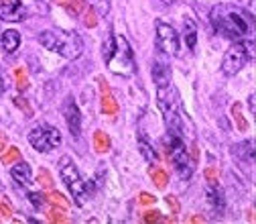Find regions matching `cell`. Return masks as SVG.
I'll list each match as a JSON object with an SVG mask.
<instances>
[{"label":"cell","mask_w":256,"mask_h":224,"mask_svg":"<svg viewBox=\"0 0 256 224\" xmlns=\"http://www.w3.org/2000/svg\"><path fill=\"white\" fill-rule=\"evenodd\" d=\"M102 57L106 61V66L110 68V72L130 78L136 74V59H134V51L130 47V43L126 41V37L122 35H114L110 33L102 45Z\"/></svg>","instance_id":"1"},{"label":"cell","mask_w":256,"mask_h":224,"mask_svg":"<svg viewBox=\"0 0 256 224\" xmlns=\"http://www.w3.org/2000/svg\"><path fill=\"white\" fill-rule=\"evenodd\" d=\"M210 21H212V27L218 35L232 39V41L246 37L250 31L246 13L232 5H216L210 13Z\"/></svg>","instance_id":"2"},{"label":"cell","mask_w":256,"mask_h":224,"mask_svg":"<svg viewBox=\"0 0 256 224\" xmlns=\"http://www.w3.org/2000/svg\"><path fill=\"white\" fill-rule=\"evenodd\" d=\"M37 41L47 51H55L66 59H78L84 49L82 37L78 33H74V31L68 33V31H61V29H49V31L39 33Z\"/></svg>","instance_id":"3"},{"label":"cell","mask_w":256,"mask_h":224,"mask_svg":"<svg viewBox=\"0 0 256 224\" xmlns=\"http://www.w3.org/2000/svg\"><path fill=\"white\" fill-rule=\"evenodd\" d=\"M156 104L165 116L167 131L173 137H181L183 133V114H181V102L177 90L169 84L165 88H156Z\"/></svg>","instance_id":"4"},{"label":"cell","mask_w":256,"mask_h":224,"mask_svg":"<svg viewBox=\"0 0 256 224\" xmlns=\"http://www.w3.org/2000/svg\"><path fill=\"white\" fill-rule=\"evenodd\" d=\"M59 175H61L63 183L68 185V189H70V194H72L74 202H76L80 208L86 206V202H88L86 181H84V177H82L80 169L76 167V163H74V159H72V157L66 155V157H61V159H59Z\"/></svg>","instance_id":"5"},{"label":"cell","mask_w":256,"mask_h":224,"mask_svg":"<svg viewBox=\"0 0 256 224\" xmlns=\"http://www.w3.org/2000/svg\"><path fill=\"white\" fill-rule=\"evenodd\" d=\"M252 49H254V41L250 39L248 43L246 41H236L228 47V51L224 53V59H222V74L224 76H236L246 63L248 59H252Z\"/></svg>","instance_id":"6"},{"label":"cell","mask_w":256,"mask_h":224,"mask_svg":"<svg viewBox=\"0 0 256 224\" xmlns=\"http://www.w3.org/2000/svg\"><path fill=\"white\" fill-rule=\"evenodd\" d=\"M154 47L158 53H163L167 57H179L181 53V37L177 35V31L173 29V25L165 23L158 19L154 23Z\"/></svg>","instance_id":"7"},{"label":"cell","mask_w":256,"mask_h":224,"mask_svg":"<svg viewBox=\"0 0 256 224\" xmlns=\"http://www.w3.org/2000/svg\"><path fill=\"white\" fill-rule=\"evenodd\" d=\"M167 157L173 163L175 171L179 173L181 179H189L191 173H194V165H191V159L187 155V149L183 145V137H173L167 135Z\"/></svg>","instance_id":"8"},{"label":"cell","mask_w":256,"mask_h":224,"mask_svg":"<svg viewBox=\"0 0 256 224\" xmlns=\"http://www.w3.org/2000/svg\"><path fill=\"white\" fill-rule=\"evenodd\" d=\"M28 143L39 153H49V151H53L61 145V133L55 129V126L39 124V126H35V129H30Z\"/></svg>","instance_id":"9"},{"label":"cell","mask_w":256,"mask_h":224,"mask_svg":"<svg viewBox=\"0 0 256 224\" xmlns=\"http://www.w3.org/2000/svg\"><path fill=\"white\" fill-rule=\"evenodd\" d=\"M152 80L156 84V88H165L171 84V66H169V57L158 53L156 51V57H154V63H152Z\"/></svg>","instance_id":"10"},{"label":"cell","mask_w":256,"mask_h":224,"mask_svg":"<svg viewBox=\"0 0 256 224\" xmlns=\"http://www.w3.org/2000/svg\"><path fill=\"white\" fill-rule=\"evenodd\" d=\"M66 120H68L72 137L80 139V135H82V112H80V108H78V104H76V100L72 98V96L66 102Z\"/></svg>","instance_id":"11"},{"label":"cell","mask_w":256,"mask_h":224,"mask_svg":"<svg viewBox=\"0 0 256 224\" xmlns=\"http://www.w3.org/2000/svg\"><path fill=\"white\" fill-rule=\"evenodd\" d=\"M24 17V7L20 0H0V19L2 21H22Z\"/></svg>","instance_id":"12"},{"label":"cell","mask_w":256,"mask_h":224,"mask_svg":"<svg viewBox=\"0 0 256 224\" xmlns=\"http://www.w3.org/2000/svg\"><path fill=\"white\" fill-rule=\"evenodd\" d=\"M98 84H100V92H102V100H100V108H102V114L106 116H114L118 112V102L114 100V96L110 92V86L104 78H98Z\"/></svg>","instance_id":"13"},{"label":"cell","mask_w":256,"mask_h":224,"mask_svg":"<svg viewBox=\"0 0 256 224\" xmlns=\"http://www.w3.org/2000/svg\"><path fill=\"white\" fill-rule=\"evenodd\" d=\"M10 175L16 183H20L22 187H28L33 183V171H30V165L24 163V161H18L12 169H10Z\"/></svg>","instance_id":"14"},{"label":"cell","mask_w":256,"mask_h":224,"mask_svg":"<svg viewBox=\"0 0 256 224\" xmlns=\"http://www.w3.org/2000/svg\"><path fill=\"white\" fill-rule=\"evenodd\" d=\"M198 25H196V21L194 19H185L183 21V41L187 43V47L191 49V51H196V47H198Z\"/></svg>","instance_id":"15"},{"label":"cell","mask_w":256,"mask_h":224,"mask_svg":"<svg viewBox=\"0 0 256 224\" xmlns=\"http://www.w3.org/2000/svg\"><path fill=\"white\" fill-rule=\"evenodd\" d=\"M0 47H2L6 53H14L20 47V35L14 29H8L4 33H0Z\"/></svg>","instance_id":"16"},{"label":"cell","mask_w":256,"mask_h":224,"mask_svg":"<svg viewBox=\"0 0 256 224\" xmlns=\"http://www.w3.org/2000/svg\"><path fill=\"white\" fill-rule=\"evenodd\" d=\"M94 149H96V153H108L110 151V137L104 133V131H96L94 133Z\"/></svg>","instance_id":"17"},{"label":"cell","mask_w":256,"mask_h":224,"mask_svg":"<svg viewBox=\"0 0 256 224\" xmlns=\"http://www.w3.org/2000/svg\"><path fill=\"white\" fill-rule=\"evenodd\" d=\"M138 151H140V155L146 159L148 163H156V151L152 149V145H150V143H146V141H144V137H142V135L138 137Z\"/></svg>","instance_id":"18"},{"label":"cell","mask_w":256,"mask_h":224,"mask_svg":"<svg viewBox=\"0 0 256 224\" xmlns=\"http://www.w3.org/2000/svg\"><path fill=\"white\" fill-rule=\"evenodd\" d=\"M45 200H49L53 206H59V208H63L66 210L68 206H70V202H68V198L63 196V194H59V191H55V189H49L47 191V196H45Z\"/></svg>","instance_id":"19"},{"label":"cell","mask_w":256,"mask_h":224,"mask_svg":"<svg viewBox=\"0 0 256 224\" xmlns=\"http://www.w3.org/2000/svg\"><path fill=\"white\" fill-rule=\"evenodd\" d=\"M150 177H152V181H154V185H156L158 189L167 187V183H169V175H167V171H163V169H152Z\"/></svg>","instance_id":"20"},{"label":"cell","mask_w":256,"mask_h":224,"mask_svg":"<svg viewBox=\"0 0 256 224\" xmlns=\"http://www.w3.org/2000/svg\"><path fill=\"white\" fill-rule=\"evenodd\" d=\"M232 116H234V120H236L238 131H246V129H248V122H246L244 116H242V106H240V102H236V104L232 106Z\"/></svg>","instance_id":"21"},{"label":"cell","mask_w":256,"mask_h":224,"mask_svg":"<svg viewBox=\"0 0 256 224\" xmlns=\"http://www.w3.org/2000/svg\"><path fill=\"white\" fill-rule=\"evenodd\" d=\"M47 218L51 220V222H57V224H66L70 218L66 216V210H63V208H51L49 212H47Z\"/></svg>","instance_id":"22"},{"label":"cell","mask_w":256,"mask_h":224,"mask_svg":"<svg viewBox=\"0 0 256 224\" xmlns=\"http://www.w3.org/2000/svg\"><path fill=\"white\" fill-rule=\"evenodd\" d=\"M90 3H92V7H94L96 15H102V17L108 15V11H110V0H90Z\"/></svg>","instance_id":"23"},{"label":"cell","mask_w":256,"mask_h":224,"mask_svg":"<svg viewBox=\"0 0 256 224\" xmlns=\"http://www.w3.org/2000/svg\"><path fill=\"white\" fill-rule=\"evenodd\" d=\"M20 159V151L16 147H10L6 153H2V163L4 165H10V163H16Z\"/></svg>","instance_id":"24"},{"label":"cell","mask_w":256,"mask_h":224,"mask_svg":"<svg viewBox=\"0 0 256 224\" xmlns=\"http://www.w3.org/2000/svg\"><path fill=\"white\" fill-rule=\"evenodd\" d=\"M37 181H39L45 189H53V175H51L47 169H39V173H37Z\"/></svg>","instance_id":"25"},{"label":"cell","mask_w":256,"mask_h":224,"mask_svg":"<svg viewBox=\"0 0 256 224\" xmlns=\"http://www.w3.org/2000/svg\"><path fill=\"white\" fill-rule=\"evenodd\" d=\"M208 196H210V204H212L214 208H218V212H222V210H224V198H222L220 191H218V189H210Z\"/></svg>","instance_id":"26"},{"label":"cell","mask_w":256,"mask_h":224,"mask_svg":"<svg viewBox=\"0 0 256 224\" xmlns=\"http://www.w3.org/2000/svg\"><path fill=\"white\" fill-rule=\"evenodd\" d=\"M14 78H16V88H18L20 92H24V90L28 88V78H26L24 70H22V68H16V70H14Z\"/></svg>","instance_id":"27"},{"label":"cell","mask_w":256,"mask_h":224,"mask_svg":"<svg viewBox=\"0 0 256 224\" xmlns=\"http://www.w3.org/2000/svg\"><path fill=\"white\" fill-rule=\"evenodd\" d=\"M161 220H165V218L161 216V212H158V210H150V212L142 214V222H161Z\"/></svg>","instance_id":"28"},{"label":"cell","mask_w":256,"mask_h":224,"mask_svg":"<svg viewBox=\"0 0 256 224\" xmlns=\"http://www.w3.org/2000/svg\"><path fill=\"white\" fill-rule=\"evenodd\" d=\"M84 7H86V3H84V0H78V3H74V5L66 7V11H68L72 17H78V15L84 11Z\"/></svg>","instance_id":"29"},{"label":"cell","mask_w":256,"mask_h":224,"mask_svg":"<svg viewBox=\"0 0 256 224\" xmlns=\"http://www.w3.org/2000/svg\"><path fill=\"white\" fill-rule=\"evenodd\" d=\"M96 25H98V21H96V11L90 9V11L86 13V27H88V29H94Z\"/></svg>","instance_id":"30"},{"label":"cell","mask_w":256,"mask_h":224,"mask_svg":"<svg viewBox=\"0 0 256 224\" xmlns=\"http://www.w3.org/2000/svg\"><path fill=\"white\" fill-rule=\"evenodd\" d=\"M218 177H220V173H218V169L216 167H208L206 169V179L214 185V183H218Z\"/></svg>","instance_id":"31"},{"label":"cell","mask_w":256,"mask_h":224,"mask_svg":"<svg viewBox=\"0 0 256 224\" xmlns=\"http://www.w3.org/2000/svg\"><path fill=\"white\" fill-rule=\"evenodd\" d=\"M14 104L18 106V108H22L24 110V114H26V118H30V116H33V110H30V106L22 100V98H14Z\"/></svg>","instance_id":"32"},{"label":"cell","mask_w":256,"mask_h":224,"mask_svg":"<svg viewBox=\"0 0 256 224\" xmlns=\"http://www.w3.org/2000/svg\"><path fill=\"white\" fill-rule=\"evenodd\" d=\"M28 200H30V204H33L35 208H41L43 202H45V198L41 194H28Z\"/></svg>","instance_id":"33"},{"label":"cell","mask_w":256,"mask_h":224,"mask_svg":"<svg viewBox=\"0 0 256 224\" xmlns=\"http://www.w3.org/2000/svg\"><path fill=\"white\" fill-rule=\"evenodd\" d=\"M154 200H156V198H154L152 194H148V191H142V194L138 196V202H140V204H154Z\"/></svg>","instance_id":"34"},{"label":"cell","mask_w":256,"mask_h":224,"mask_svg":"<svg viewBox=\"0 0 256 224\" xmlns=\"http://www.w3.org/2000/svg\"><path fill=\"white\" fill-rule=\"evenodd\" d=\"M10 214H12L10 206L6 202H0V216H2V218H10Z\"/></svg>","instance_id":"35"},{"label":"cell","mask_w":256,"mask_h":224,"mask_svg":"<svg viewBox=\"0 0 256 224\" xmlns=\"http://www.w3.org/2000/svg\"><path fill=\"white\" fill-rule=\"evenodd\" d=\"M167 202H169L173 214H177V212H179V202H177V198H175V196H167Z\"/></svg>","instance_id":"36"},{"label":"cell","mask_w":256,"mask_h":224,"mask_svg":"<svg viewBox=\"0 0 256 224\" xmlns=\"http://www.w3.org/2000/svg\"><path fill=\"white\" fill-rule=\"evenodd\" d=\"M55 3H57L59 7H63V9H66V7H70V5H74V3H78V0H55Z\"/></svg>","instance_id":"37"},{"label":"cell","mask_w":256,"mask_h":224,"mask_svg":"<svg viewBox=\"0 0 256 224\" xmlns=\"http://www.w3.org/2000/svg\"><path fill=\"white\" fill-rule=\"evenodd\" d=\"M6 147V135L4 133H0V151H2Z\"/></svg>","instance_id":"38"},{"label":"cell","mask_w":256,"mask_h":224,"mask_svg":"<svg viewBox=\"0 0 256 224\" xmlns=\"http://www.w3.org/2000/svg\"><path fill=\"white\" fill-rule=\"evenodd\" d=\"M189 222H204V216H194V218H189Z\"/></svg>","instance_id":"39"},{"label":"cell","mask_w":256,"mask_h":224,"mask_svg":"<svg viewBox=\"0 0 256 224\" xmlns=\"http://www.w3.org/2000/svg\"><path fill=\"white\" fill-rule=\"evenodd\" d=\"M250 110H252V114H254V94H250Z\"/></svg>","instance_id":"40"},{"label":"cell","mask_w":256,"mask_h":224,"mask_svg":"<svg viewBox=\"0 0 256 224\" xmlns=\"http://www.w3.org/2000/svg\"><path fill=\"white\" fill-rule=\"evenodd\" d=\"M4 94V82H2V76H0V96Z\"/></svg>","instance_id":"41"}]
</instances>
